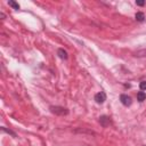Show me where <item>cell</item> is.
I'll list each match as a JSON object with an SVG mask.
<instances>
[{
	"label": "cell",
	"mask_w": 146,
	"mask_h": 146,
	"mask_svg": "<svg viewBox=\"0 0 146 146\" xmlns=\"http://www.w3.org/2000/svg\"><path fill=\"white\" fill-rule=\"evenodd\" d=\"M0 16H1V18H2V19L5 18V14H3V13H1V14H0Z\"/></svg>",
	"instance_id": "obj_13"
},
{
	"label": "cell",
	"mask_w": 146,
	"mask_h": 146,
	"mask_svg": "<svg viewBox=\"0 0 146 146\" xmlns=\"http://www.w3.org/2000/svg\"><path fill=\"white\" fill-rule=\"evenodd\" d=\"M49 110L52 114H56V115H66V114H68V110L65 108V107H62V106H50Z\"/></svg>",
	"instance_id": "obj_1"
},
{
	"label": "cell",
	"mask_w": 146,
	"mask_h": 146,
	"mask_svg": "<svg viewBox=\"0 0 146 146\" xmlns=\"http://www.w3.org/2000/svg\"><path fill=\"white\" fill-rule=\"evenodd\" d=\"M95 100H96V103H98V104H103V103L106 100V94H105L104 91L97 92V94L95 95Z\"/></svg>",
	"instance_id": "obj_3"
},
{
	"label": "cell",
	"mask_w": 146,
	"mask_h": 146,
	"mask_svg": "<svg viewBox=\"0 0 146 146\" xmlns=\"http://www.w3.org/2000/svg\"><path fill=\"white\" fill-rule=\"evenodd\" d=\"M57 55H58V57L62 58V59H67V57H68L66 50H64V49H62V48H59V49L57 50Z\"/></svg>",
	"instance_id": "obj_5"
},
{
	"label": "cell",
	"mask_w": 146,
	"mask_h": 146,
	"mask_svg": "<svg viewBox=\"0 0 146 146\" xmlns=\"http://www.w3.org/2000/svg\"><path fill=\"white\" fill-rule=\"evenodd\" d=\"M135 18H136V21H138V22H144V19H145V15H144V13L138 11V13H136Z\"/></svg>",
	"instance_id": "obj_6"
},
{
	"label": "cell",
	"mask_w": 146,
	"mask_h": 146,
	"mask_svg": "<svg viewBox=\"0 0 146 146\" xmlns=\"http://www.w3.org/2000/svg\"><path fill=\"white\" fill-rule=\"evenodd\" d=\"M136 3H137L138 6H144V5H145V1H143V0H137Z\"/></svg>",
	"instance_id": "obj_12"
},
{
	"label": "cell",
	"mask_w": 146,
	"mask_h": 146,
	"mask_svg": "<svg viewBox=\"0 0 146 146\" xmlns=\"http://www.w3.org/2000/svg\"><path fill=\"white\" fill-rule=\"evenodd\" d=\"M120 100H121V103H122L124 106H130L131 103H132L131 97L128 96V95H125V94H122V95L120 96Z\"/></svg>",
	"instance_id": "obj_2"
},
{
	"label": "cell",
	"mask_w": 146,
	"mask_h": 146,
	"mask_svg": "<svg viewBox=\"0 0 146 146\" xmlns=\"http://www.w3.org/2000/svg\"><path fill=\"white\" fill-rule=\"evenodd\" d=\"M139 88L140 90H146V81H141L139 83Z\"/></svg>",
	"instance_id": "obj_11"
},
{
	"label": "cell",
	"mask_w": 146,
	"mask_h": 146,
	"mask_svg": "<svg viewBox=\"0 0 146 146\" xmlns=\"http://www.w3.org/2000/svg\"><path fill=\"white\" fill-rule=\"evenodd\" d=\"M99 123H100L104 128H106V127H108V125H110L111 120H110V117H108V116H106V115H102V116L99 117Z\"/></svg>",
	"instance_id": "obj_4"
},
{
	"label": "cell",
	"mask_w": 146,
	"mask_h": 146,
	"mask_svg": "<svg viewBox=\"0 0 146 146\" xmlns=\"http://www.w3.org/2000/svg\"><path fill=\"white\" fill-rule=\"evenodd\" d=\"M1 130H2L3 132H7V133H9V135H11L13 137H16V133H15V132H13L11 130H8V129H6L5 127H1Z\"/></svg>",
	"instance_id": "obj_10"
},
{
	"label": "cell",
	"mask_w": 146,
	"mask_h": 146,
	"mask_svg": "<svg viewBox=\"0 0 146 146\" xmlns=\"http://www.w3.org/2000/svg\"><path fill=\"white\" fill-rule=\"evenodd\" d=\"M137 99H138L139 102H144V100L146 99V94H145L144 91H139V92L137 94Z\"/></svg>",
	"instance_id": "obj_7"
},
{
	"label": "cell",
	"mask_w": 146,
	"mask_h": 146,
	"mask_svg": "<svg viewBox=\"0 0 146 146\" xmlns=\"http://www.w3.org/2000/svg\"><path fill=\"white\" fill-rule=\"evenodd\" d=\"M143 146H146V145H143Z\"/></svg>",
	"instance_id": "obj_14"
},
{
	"label": "cell",
	"mask_w": 146,
	"mask_h": 146,
	"mask_svg": "<svg viewBox=\"0 0 146 146\" xmlns=\"http://www.w3.org/2000/svg\"><path fill=\"white\" fill-rule=\"evenodd\" d=\"M135 56H137V57H145V56H146V49L137 50V51L135 52Z\"/></svg>",
	"instance_id": "obj_8"
},
{
	"label": "cell",
	"mask_w": 146,
	"mask_h": 146,
	"mask_svg": "<svg viewBox=\"0 0 146 146\" xmlns=\"http://www.w3.org/2000/svg\"><path fill=\"white\" fill-rule=\"evenodd\" d=\"M8 5H9L10 7H13L14 9H16V10H18V9H19V5H18L17 2L13 1V0H9V1H8Z\"/></svg>",
	"instance_id": "obj_9"
}]
</instances>
